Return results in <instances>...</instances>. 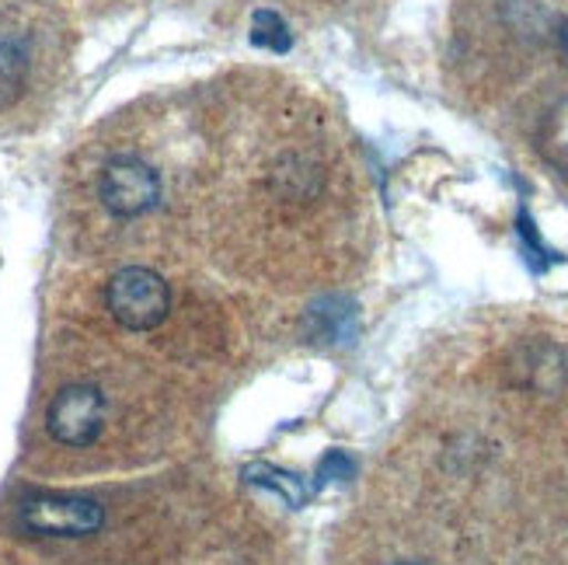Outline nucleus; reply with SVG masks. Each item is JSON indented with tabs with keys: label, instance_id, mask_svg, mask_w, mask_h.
Here are the masks:
<instances>
[{
	"label": "nucleus",
	"instance_id": "1a4fd4ad",
	"mask_svg": "<svg viewBox=\"0 0 568 565\" xmlns=\"http://www.w3.org/2000/svg\"><path fill=\"white\" fill-rule=\"evenodd\" d=\"M545 151L551 161L568 168V102L561 109H555V115H551V127L545 133Z\"/></svg>",
	"mask_w": 568,
	"mask_h": 565
},
{
	"label": "nucleus",
	"instance_id": "9d476101",
	"mask_svg": "<svg viewBox=\"0 0 568 565\" xmlns=\"http://www.w3.org/2000/svg\"><path fill=\"white\" fill-rule=\"evenodd\" d=\"M356 475V461L345 454V451H328L325 461L317 464V482L328 485V482H349Z\"/></svg>",
	"mask_w": 568,
	"mask_h": 565
},
{
	"label": "nucleus",
	"instance_id": "20e7f679",
	"mask_svg": "<svg viewBox=\"0 0 568 565\" xmlns=\"http://www.w3.org/2000/svg\"><path fill=\"white\" fill-rule=\"evenodd\" d=\"M98 195L112 216H140L161 200L158 171L140 158H112L98 179Z\"/></svg>",
	"mask_w": 568,
	"mask_h": 565
},
{
	"label": "nucleus",
	"instance_id": "6e6552de",
	"mask_svg": "<svg viewBox=\"0 0 568 565\" xmlns=\"http://www.w3.org/2000/svg\"><path fill=\"white\" fill-rule=\"evenodd\" d=\"M24 84V53L11 42L0 39V105L14 102Z\"/></svg>",
	"mask_w": 568,
	"mask_h": 565
},
{
	"label": "nucleus",
	"instance_id": "423d86ee",
	"mask_svg": "<svg viewBox=\"0 0 568 565\" xmlns=\"http://www.w3.org/2000/svg\"><path fill=\"white\" fill-rule=\"evenodd\" d=\"M241 478L248 482V485H255V488H268V493H276L290 509H301V506H307V500H311V485H307L301 475L276 468V464H265V461L244 464V468H241Z\"/></svg>",
	"mask_w": 568,
	"mask_h": 565
},
{
	"label": "nucleus",
	"instance_id": "7ed1b4c3",
	"mask_svg": "<svg viewBox=\"0 0 568 565\" xmlns=\"http://www.w3.org/2000/svg\"><path fill=\"white\" fill-rule=\"evenodd\" d=\"M105 426V395L94 384H67L45 408V430L63 447H91Z\"/></svg>",
	"mask_w": 568,
	"mask_h": 565
},
{
	"label": "nucleus",
	"instance_id": "9b49d317",
	"mask_svg": "<svg viewBox=\"0 0 568 565\" xmlns=\"http://www.w3.org/2000/svg\"><path fill=\"white\" fill-rule=\"evenodd\" d=\"M516 231H520V238H524V244H527V252H534L530 255V265L540 273V259L537 255H545V262H555V255L540 244V238H537V228H534V220L527 216V210L520 213V220H516Z\"/></svg>",
	"mask_w": 568,
	"mask_h": 565
},
{
	"label": "nucleus",
	"instance_id": "ddd939ff",
	"mask_svg": "<svg viewBox=\"0 0 568 565\" xmlns=\"http://www.w3.org/2000/svg\"><path fill=\"white\" fill-rule=\"evenodd\" d=\"M398 565H423V562H398Z\"/></svg>",
	"mask_w": 568,
	"mask_h": 565
},
{
	"label": "nucleus",
	"instance_id": "f8f14e48",
	"mask_svg": "<svg viewBox=\"0 0 568 565\" xmlns=\"http://www.w3.org/2000/svg\"><path fill=\"white\" fill-rule=\"evenodd\" d=\"M558 39H561V49H565V53H568V24H565V29L558 32Z\"/></svg>",
	"mask_w": 568,
	"mask_h": 565
},
{
	"label": "nucleus",
	"instance_id": "0eeeda50",
	"mask_svg": "<svg viewBox=\"0 0 568 565\" xmlns=\"http://www.w3.org/2000/svg\"><path fill=\"white\" fill-rule=\"evenodd\" d=\"M252 42L258 49H268V53H290L293 36H290V24L280 18V11H255L252 14Z\"/></svg>",
	"mask_w": 568,
	"mask_h": 565
},
{
	"label": "nucleus",
	"instance_id": "39448f33",
	"mask_svg": "<svg viewBox=\"0 0 568 565\" xmlns=\"http://www.w3.org/2000/svg\"><path fill=\"white\" fill-rule=\"evenodd\" d=\"M304 329L314 342H321V346H349L359 329L356 301L345 297V293L317 297L304 314Z\"/></svg>",
	"mask_w": 568,
	"mask_h": 565
},
{
	"label": "nucleus",
	"instance_id": "f03ea898",
	"mask_svg": "<svg viewBox=\"0 0 568 565\" xmlns=\"http://www.w3.org/2000/svg\"><path fill=\"white\" fill-rule=\"evenodd\" d=\"M18 521L24 531L39 537H88L94 531H102L105 509L88 496L39 493L21 503Z\"/></svg>",
	"mask_w": 568,
	"mask_h": 565
},
{
	"label": "nucleus",
	"instance_id": "f257e3e1",
	"mask_svg": "<svg viewBox=\"0 0 568 565\" xmlns=\"http://www.w3.org/2000/svg\"><path fill=\"white\" fill-rule=\"evenodd\" d=\"M105 307L122 329L151 332L168 317L171 290H168L164 276H158L154 269L130 265V269H119V273L109 280Z\"/></svg>",
	"mask_w": 568,
	"mask_h": 565
}]
</instances>
